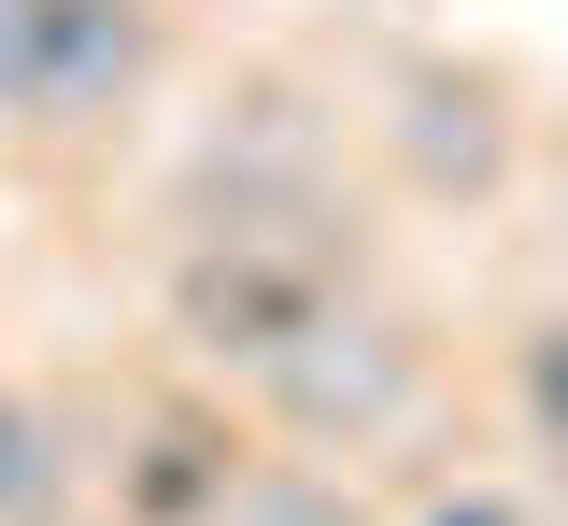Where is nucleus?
<instances>
[{
	"label": "nucleus",
	"mask_w": 568,
	"mask_h": 526,
	"mask_svg": "<svg viewBox=\"0 0 568 526\" xmlns=\"http://www.w3.org/2000/svg\"><path fill=\"white\" fill-rule=\"evenodd\" d=\"M213 526H369V513H355L327 469H298V455H256V469H227Z\"/></svg>",
	"instance_id": "39448f33"
},
{
	"label": "nucleus",
	"mask_w": 568,
	"mask_h": 526,
	"mask_svg": "<svg viewBox=\"0 0 568 526\" xmlns=\"http://www.w3.org/2000/svg\"><path fill=\"white\" fill-rule=\"evenodd\" d=\"M171 313H185V342L242 356V371H271L313 313H342V256H327V242H284V227H200V256H185Z\"/></svg>",
	"instance_id": "f03ea898"
},
{
	"label": "nucleus",
	"mask_w": 568,
	"mask_h": 526,
	"mask_svg": "<svg viewBox=\"0 0 568 526\" xmlns=\"http://www.w3.org/2000/svg\"><path fill=\"white\" fill-rule=\"evenodd\" d=\"M156 72V14L142 0H0V114L29 129H100Z\"/></svg>",
	"instance_id": "f257e3e1"
},
{
	"label": "nucleus",
	"mask_w": 568,
	"mask_h": 526,
	"mask_svg": "<svg viewBox=\"0 0 568 526\" xmlns=\"http://www.w3.org/2000/svg\"><path fill=\"white\" fill-rule=\"evenodd\" d=\"M398 114H413V156H426V185H497V100L469 72H413L398 85Z\"/></svg>",
	"instance_id": "20e7f679"
},
{
	"label": "nucleus",
	"mask_w": 568,
	"mask_h": 526,
	"mask_svg": "<svg viewBox=\"0 0 568 526\" xmlns=\"http://www.w3.org/2000/svg\"><path fill=\"white\" fill-rule=\"evenodd\" d=\"M413 526H526V513H511V498H497V484H455V498H426Z\"/></svg>",
	"instance_id": "6e6552de"
},
{
	"label": "nucleus",
	"mask_w": 568,
	"mask_h": 526,
	"mask_svg": "<svg viewBox=\"0 0 568 526\" xmlns=\"http://www.w3.org/2000/svg\"><path fill=\"white\" fill-rule=\"evenodd\" d=\"M511 384H526V427L568 455V313H555V327H526V371H511Z\"/></svg>",
	"instance_id": "0eeeda50"
},
{
	"label": "nucleus",
	"mask_w": 568,
	"mask_h": 526,
	"mask_svg": "<svg viewBox=\"0 0 568 526\" xmlns=\"http://www.w3.org/2000/svg\"><path fill=\"white\" fill-rule=\"evenodd\" d=\"M58 498H71V455H58V427L0 384V526H58Z\"/></svg>",
	"instance_id": "423d86ee"
},
{
	"label": "nucleus",
	"mask_w": 568,
	"mask_h": 526,
	"mask_svg": "<svg viewBox=\"0 0 568 526\" xmlns=\"http://www.w3.org/2000/svg\"><path fill=\"white\" fill-rule=\"evenodd\" d=\"M256 384H271V413L298 427V442H369V427H398V413H413V342H398V327H369V313L342 300V313H313Z\"/></svg>",
	"instance_id": "7ed1b4c3"
}]
</instances>
